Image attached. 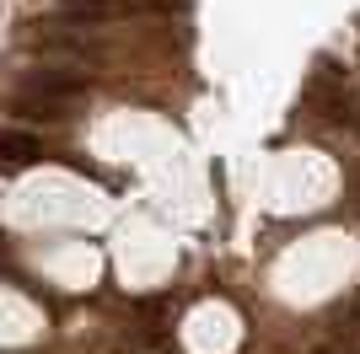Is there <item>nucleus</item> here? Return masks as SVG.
Listing matches in <instances>:
<instances>
[{"mask_svg": "<svg viewBox=\"0 0 360 354\" xmlns=\"http://www.w3.org/2000/svg\"><path fill=\"white\" fill-rule=\"evenodd\" d=\"M86 86H91L86 70H32L27 75L32 97H54V103H75V97H86Z\"/></svg>", "mask_w": 360, "mask_h": 354, "instance_id": "1", "label": "nucleus"}, {"mask_svg": "<svg viewBox=\"0 0 360 354\" xmlns=\"http://www.w3.org/2000/svg\"><path fill=\"white\" fill-rule=\"evenodd\" d=\"M44 156H49L44 134L22 129V124H6V129H0V166H32V162H44Z\"/></svg>", "mask_w": 360, "mask_h": 354, "instance_id": "2", "label": "nucleus"}, {"mask_svg": "<svg viewBox=\"0 0 360 354\" xmlns=\"http://www.w3.org/2000/svg\"><path fill=\"white\" fill-rule=\"evenodd\" d=\"M70 107L75 103H54V97H32V91H22V97L11 103V113L22 118V124H38V118H44V124H60V118H70Z\"/></svg>", "mask_w": 360, "mask_h": 354, "instance_id": "3", "label": "nucleus"}, {"mask_svg": "<svg viewBox=\"0 0 360 354\" xmlns=\"http://www.w3.org/2000/svg\"><path fill=\"white\" fill-rule=\"evenodd\" d=\"M75 6H108V0H75Z\"/></svg>", "mask_w": 360, "mask_h": 354, "instance_id": "4", "label": "nucleus"}]
</instances>
